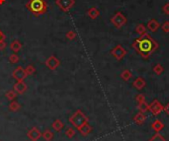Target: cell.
<instances>
[{"label":"cell","instance_id":"cell-1","mask_svg":"<svg viewBox=\"0 0 169 141\" xmlns=\"http://www.w3.org/2000/svg\"><path fill=\"white\" fill-rule=\"evenodd\" d=\"M132 48L139 55H142V58L147 59L157 49L158 44L148 34L145 33L132 43Z\"/></svg>","mask_w":169,"mask_h":141},{"label":"cell","instance_id":"cell-2","mask_svg":"<svg viewBox=\"0 0 169 141\" xmlns=\"http://www.w3.org/2000/svg\"><path fill=\"white\" fill-rule=\"evenodd\" d=\"M48 3L46 0H29L26 3V8L36 17L42 16L48 11Z\"/></svg>","mask_w":169,"mask_h":141},{"label":"cell","instance_id":"cell-3","mask_svg":"<svg viewBox=\"0 0 169 141\" xmlns=\"http://www.w3.org/2000/svg\"><path fill=\"white\" fill-rule=\"evenodd\" d=\"M88 118L84 115V112L81 110H77L74 114L69 118V122L75 126V128H79L81 127L82 125L85 124V123L88 122Z\"/></svg>","mask_w":169,"mask_h":141},{"label":"cell","instance_id":"cell-4","mask_svg":"<svg viewBox=\"0 0 169 141\" xmlns=\"http://www.w3.org/2000/svg\"><path fill=\"white\" fill-rule=\"evenodd\" d=\"M111 23L114 25L115 28H117V29H121L122 27L125 26V25L127 24V18H126V16L123 13L117 12L112 17V18H111Z\"/></svg>","mask_w":169,"mask_h":141},{"label":"cell","instance_id":"cell-5","mask_svg":"<svg viewBox=\"0 0 169 141\" xmlns=\"http://www.w3.org/2000/svg\"><path fill=\"white\" fill-rule=\"evenodd\" d=\"M56 4L62 12H68L75 4V0H56Z\"/></svg>","mask_w":169,"mask_h":141},{"label":"cell","instance_id":"cell-6","mask_svg":"<svg viewBox=\"0 0 169 141\" xmlns=\"http://www.w3.org/2000/svg\"><path fill=\"white\" fill-rule=\"evenodd\" d=\"M148 111L153 115H158L161 112L164 111V107L158 100H154L148 105Z\"/></svg>","mask_w":169,"mask_h":141},{"label":"cell","instance_id":"cell-7","mask_svg":"<svg viewBox=\"0 0 169 141\" xmlns=\"http://www.w3.org/2000/svg\"><path fill=\"white\" fill-rule=\"evenodd\" d=\"M111 54H112L117 60H121V59H123L125 57V55H127V51H126L121 44H118L111 51Z\"/></svg>","mask_w":169,"mask_h":141},{"label":"cell","instance_id":"cell-8","mask_svg":"<svg viewBox=\"0 0 169 141\" xmlns=\"http://www.w3.org/2000/svg\"><path fill=\"white\" fill-rule=\"evenodd\" d=\"M59 65H60V61L56 55H51L46 60V66L49 69H51L52 71H55V70L59 67Z\"/></svg>","mask_w":169,"mask_h":141},{"label":"cell","instance_id":"cell-9","mask_svg":"<svg viewBox=\"0 0 169 141\" xmlns=\"http://www.w3.org/2000/svg\"><path fill=\"white\" fill-rule=\"evenodd\" d=\"M27 76L28 75L26 74V71H25V68H23L22 66H18L12 72V77L16 81H24V79H26Z\"/></svg>","mask_w":169,"mask_h":141},{"label":"cell","instance_id":"cell-10","mask_svg":"<svg viewBox=\"0 0 169 141\" xmlns=\"http://www.w3.org/2000/svg\"><path fill=\"white\" fill-rule=\"evenodd\" d=\"M27 136H28V138L30 139L31 141H38L40 139V137L42 136V132L38 129V127L34 126L33 128H31L28 131Z\"/></svg>","mask_w":169,"mask_h":141},{"label":"cell","instance_id":"cell-11","mask_svg":"<svg viewBox=\"0 0 169 141\" xmlns=\"http://www.w3.org/2000/svg\"><path fill=\"white\" fill-rule=\"evenodd\" d=\"M17 94L22 95L28 90L27 84L24 82V81H17V82L14 84V89H13Z\"/></svg>","mask_w":169,"mask_h":141},{"label":"cell","instance_id":"cell-12","mask_svg":"<svg viewBox=\"0 0 169 141\" xmlns=\"http://www.w3.org/2000/svg\"><path fill=\"white\" fill-rule=\"evenodd\" d=\"M145 85H146V82L142 77H138V78L134 81V83H132V86L138 90H142L143 88L145 87Z\"/></svg>","mask_w":169,"mask_h":141},{"label":"cell","instance_id":"cell-13","mask_svg":"<svg viewBox=\"0 0 169 141\" xmlns=\"http://www.w3.org/2000/svg\"><path fill=\"white\" fill-rule=\"evenodd\" d=\"M86 14H87V16L90 19L95 20L100 16V11L96 8V7H91V8L88 9V11L86 12Z\"/></svg>","mask_w":169,"mask_h":141},{"label":"cell","instance_id":"cell-14","mask_svg":"<svg viewBox=\"0 0 169 141\" xmlns=\"http://www.w3.org/2000/svg\"><path fill=\"white\" fill-rule=\"evenodd\" d=\"M145 119H146V115H145V112H138L135 117H134V121L136 124H139V125H141L142 124L143 122L145 121Z\"/></svg>","mask_w":169,"mask_h":141},{"label":"cell","instance_id":"cell-15","mask_svg":"<svg viewBox=\"0 0 169 141\" xmlns=\"http://www.w3.org/2000/svg\"><path fill=\"white\" fill-rule=\"evenodd\" d=\"M77 130H78V131L80 132L83 136H87V135L89 134V133H90V132L92 131V126L87 122V123H85V124L82 125L81 127H79Z\"/></svg>","mask_w":169,"mask_h":141},{"label":"cell","instance_id":"cell-16","mask_svg":"<svg viewBox=\"0 0 169 141\" xmlns=\"http://www.w3.org/2000/svg\"><path fill=\"white\" fill-rule=\"evenodd\" d=\"M21 48H22V44H21V41L19 40H14L11 44H10V49L17 54V52H19L21 51Z\"/></svg>","mask_w":169,"mask_h":141},{"label":"cell","instance_id":"cell-17","mask_svg":"<svg viewBox=\"0 0 169 141\" xmlns=\"http://www.w3.org/2000/svg\"><path fill=\"white\" fill-rule=\"evenodd\" d=\"M159 27H160V24L158 23V21H156L155 19L149 20L148 23H147V29L150 30L151 32H156Z\"/></svg>","mask_w":169,"mask_h":141},{"label":"cell","instance_id":"cell-18","mask_svg":"<svg viewBox=\"0 0 169 141\" xmlns=\"http://www.w3.org/2000/svg\"><path fill=\"white\" fill-rule=\"evenodd\" d=\"M52 126H53V128L55 129L56 132H60L62 130V128L64 127V123L60 121L59 118H57V119H56V121L53 122Z\"/></svg>","mask_w":169,"mask_h":141},{"label":"cell","instance_id":"cell-19","mask_svg":"<svg viewBox=\"0 0 169 141\" xmlns=\"http://www.w3.org/2000/svg\"><path fill=\"white\" fill-rule=\"evenodd\" d=\"M152 129L154 130L155 132H160L161 130L163 129L164 127V124L162 121H160L159 119H156V121H154L152 122V125H151Z\"/></svg>","mask_w":169,"mask_h":141},{"label":"cell","instance_id":"cell-20","mask_svg":"<svg viewBox=\"0 0 169 141\" xmlns=\"http://www.w3.org/2000/svg\"><path fill=\"white\" fill-rule=\"evenodd\" d=\"M21 108H22L21 104L18 103L16 101H12L11 103L9 104V110L11 112H18Z\"/></svg>","mask_w":169,"mask_h":141},{"label":"cell","instance_id":"cell-21","mask_svg":"<svg viewBox=\"0 0 169 141\" xmlns=\"http://www.w3.org/2000/svg\"><path fill=\"white\" fill-rule=\"evenodd\" d=\"M42 136L46 141H52L53 139V133L49 129L45 130V132L42 133Z\"/></svg>","mask_w":169,"mask_h":141},{"label":"cell","instance_id":"cell-22","mask_svg":"<svg viewBox=\"0 0 169 141\" xmlns=\"http://www.w3.org/2000/svg\"><path fill=\"white\" fill-rule=\"evenodd\" d=\"M132 72L130 71V70H128V69L124 70V71L121 73V78L123 79L124 81H129L132 78Z\"/></svg>","mask_w":169,"mask_h":141},{"label":"cell","instance_id":"cell-23","mask_svg":"<svg viewBox=\"0 0 169 141\" xmlns=\"http://www.w3.org/2000/svg\"><path fill=\"white\" fill-rule=\"evenodd\" d=\"M136 32L139 35V36H142V35L146 33V28L143 24H139L138 26L136 27Z\"/></svg>","mask_w":169,"mask_h":141},{"label":"cell","instance_id":"cell-24","mask_svg":"<svg viewBox=\"0 0 169 141\" xmlns=\"http://www.w3.org/2000/svg\"><path fill=\"white\" fill-rule=\"evenodd\" d=\"M138 109H139V111L141 112H145L148 111V104H146L145 101L142 102V103H139Z\"/></svg>","mask_w":169,"mask_h":141},{"label":"cell","instance_id":"cell-25","mask_svg":"<svg viewBox=\"0 0 169 141\" xmlns=\"http://www.w3.org/2000/svg\"><path fill=\"white\" fill-rule=\"evenodd\" d=\"M153 71H154V73L156 74V75H161V74H162L163 71H164V68H163V66L161 64L157 63L156 65L153 66Z\"/></svg>","mask_w":169,"mask_h":141},{"label":"cell","instance_id":"cell-26","mask_svg":"<svg viewBox=\"0 0 169 141\" xmlns=\"http://www.w3.org/2000/svg\"><path fill=\"white\" fill-rule=\"evenodd\" d=\"M17 95H18V94H17L14 90H10V91H8V92H6L5 96H6L7 99H8V100H10V101H14V100H15V99H16Z\"/></svg>","mask_w":169,"mask_h":141},{"label":"cell","instance_id":"cell-27","mask_svg":"<svg viewBox=\"0 0 169 141\" xmlns=\"http://www.w3.org/2000/svg\"><path fill=\"white\" fill-rule=\"evenodd\" d=\"M19 60H20L19 55H18L17 54H15V52L9 56V61H10L11 64H15V63H18V62H19Z\"/></svg>","mask_w":169,"mask_h":141},{"label":"cell","instance_id":"cell-28","mask_svg":"<svg viewBox=\"0 0 169 141\" xmlns=\"http://www.w3.org/2000/svg\"><path fill=\"white\" fill-rule=\"evenodd\" d=\"M148 141H166V139L161 134H159V132H156V134H154Z\"/></svg>","mask_w":169,"mask_h":141},{"label":"cell","instance_id":"cell-29","mask_svg":"<svg viewBox=\"0 0 169 141\" xmlns=\"http://www.w3.org/2000/svg\"><path fill=\"white\" fill-rule=\"evenodd\" d=\"M65 135H66L67 138H72V137L75 135V129L72 127V126H69V127L66 129Z\"/></svg>","mask_w":169,"mask_h":141},{"label":"cell","instance_id":"cell-30","mask_svg":"<svg viewBox=\"0 0 169 141\" xmlns=\"http://www.w3.org/2000/svg\"><path fill=\"white\" fill-rule=\"evenodd\" d=\"M65 37H66L67 40L73 41V40H75V38H76L77 35H76V33H75L74 31H68L67 33H66V35H65Z\"/></svg>","mask_w":169,"mask_h":141},{"label":"cell","instance_id":"cell-31","mask_svg":"<svg viewBox=\"0 0 169 141\" xmlns=\"http://www.w3.org/2000/svg\"><path fill=\"white\" fill-rule=\"evenodd\" d=\"M25 71H26V74L29 76V75H32V74L35 73L36 68L32 64H29V65H27V67L25 68Z\"/></svg>","mask_w":169,"mask_h":141},{"label":"cell","instance_id":"cell-32","mask_svg":"<svg viewBox=\"0 0 169 141\" xmlns=\"http://www.w3.org/2000/svg\"><path fill=\"white\" fill-rule=\"evenodd\" d=\"M136 101L138 102V104H139V103H142V102H145V95H143V94H139V95H136Z\"/></svg>","mask_w":169,"mask_h":141},{"label":"cell","instance_id":"cell-33","mask_svg":"<svg viewBox=\"0 0 169 141\" xmlns=\"http://www.w3.org/2000/svg\"><path fill=\"white\" fill-rule=\"evenodd\" d=\"M162 30H163V32H165V33H169V22L168 21H166V22H164L163 24H162Z\"/></svg>","mask_w":169,"mask_h":141},{"label":"cell","instance_id":"cell-34","mask_svg":"<svg viewBox=\"0 0 169 141\" xmlns=\"http://www.w3.org/2000/svg\"><path fill=\"white\" fill-rule=\"evenodd\" d=\"M162 10H163V12L165 14H167V15H169V3H166L163 7H162Z\"/></svg>","mask_w":169,"mask_h":141},{"label":"cell","instance_id":"cell-35","mask_svg":"<svg viewBox=\"0 0 169 141\" xmlns=\"http://www.w3.org/2000/svg\"><path fill=\"white\" fill-rule=\"evenodd\" d=\"M6 40V37H5V35L3 34V32L0 30V44L2 43V41H5Z\"/></svg>","mask_w":169,"mask_h":141},{"label":"cell","instance_id":"cell-36","mask_svg":"<svg viewBox=\"0 0 169 141\" xmlns=\"http://www.w3.org/2000/svg\"><path fill=\"white\" fill-rule=\"evenodd\" d=\"M5 48H6V43L5 41H2V43L0 44V51H4Z\"/></svg>","mask_w":169,"mask_h":141},{"label":"cell","instance_id":"cell-37","mask_svg":"<svg viewBox=\"0 0 169 141\" xmlns=\"http://www.w3.org/2000/svg\"><path fill=\"white\" fill-rule=\"evenodd\" d=\"M164 112H166V114H167V115H168V117H169V103L166 105V106H165V107H164Z\"/></svg>","mask_w":169,"mask_h":141},{"label":"cell","instance_id":"cell-38","mask_svg":"<svg viewBox=\"0 0 169 141\" xmlns=\"http://www.w3.org/2000/svg\"><path fill=\"white\" fill-rule=\"evenodd\" d=\"M6 2V0H0V5H3Z\"/></svg>","mask_w":169,"mask_h":141}]
</instances>
